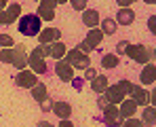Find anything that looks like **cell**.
<instances>
[{
    "label": "cell",
    "instance_id": "1",
    "mask_svg": "<svg viewBox=\"0 0 156 127\" xmlns=\"http://www.w3.org/2000/svg\"><path fill=\"white\" fill-rule=\"evenodd\" d=\"M125 53L133 62H139V64H150V59L154 57V51L150 47H146V45H129Z\"/></svg>",
    "mask_w": 156,
    "mask_h": 127
},
{
    "label": "cell",
    "instance_id": "2",
    "mask_svg": "<svg viewBox=\"0 0 156 127\" xmlns=\"http://www.w3.org/2000/svg\"><path fill=\"white\" fill-rule=\"evenodd\" d=\"M19 32L23 36H38V32H40V17L36 13L23 15L21 21H19Z\"/></svg>",
    "mask_w": 156,
    "mask_h": 127
},
{
    "label": "cell",
    "instance_id": "3",
    "mask_svg": "<svg viewBox=\"0 0 156 127\" xmlns=\"http://www.w3.org/2000/svg\"><path fill=\"white\" fill-rule=\"evenodd\" d=\"M66 62L72 64L78 70H84V68H89V53H84L80 49H72L70 53H66Z\"/></svg>",
    "mask_w": 156,
    "mask_h": 127
},
{
    "label": "cell",
    "instance_id": "4",
    "mask_svg": "<svg viewBox=\"0 0 156 127\" xmlns=\"http://www.w3.org/2000/svg\"><path fill=\"white\" fill-rule=\"evenodd\" d=\"M101 38H104V32H101V30H91V32H89V36L80 43V47H78V49L84 51V53H91V51L101 43Z\"/></svg>",
    "mask_w": 156,
    "mask_h": 127
},
{
    "label": "cell",
    "instance_id": "5",
    "mask_svg": "<svg viewBox=\"0 0 156 127\" xmlns=\"http://www.w3.org/2000/svg\"><path fill=\"white\" fill-rule=\"evenodd\" d=\"M15 83H17V87H21V89H32V87L38 83V78H36V72H34V70H19Z\"/></svg>",
    "mask_w": 156,
    "mask_h": 127
},
{
    "label": "cell",
    "instance_id": "6",
    "mask_svg": "<svg viewBox=\"0 0 156 127\" xmlns=\"http://www.w3.org/2000/svg\"><path fill=\"white\" fill-rule=\"evenodd\" d=\"M27 64H30V68L34 70V72H38V74H44V72H49V68H47V64H44V57L38 53V49H34L30 53V57H27Z\"/></svg>",
    "mask_w": 156,
    "mask_h": 127
},
{
    "label": "cell",
    "instance_id": "7",
    "mask_svg": "<svg viewBox=\"0 0 156 127\" xmlns=\"http://www.w3.org/2000/svg\"><path fill=\"white\" fill-rule=\"evenodd\" d=\"M74 66L72 64H68L66 59H59L57 64H55V72L57 76L63 80V83H70V80H74V70H72Z\"/></svg>",
    "mask_w": 156,
    "mask_h": 127
},
{
    "label": "cell",
    "instance_id": "8",
    "mask_svg": "<svg viewBox=\"0 0 156 127\" xmlns=\"http://www.w3.org/2000/svg\"><path fill=\"white\" fill-rule=\"evenodd\" d=\"M55 4H57V0H40V4H38V17L47 19V21L55 19Z\"/></svg>",
    "mask_w": 156,
    "mask_h": 127
},
{
    "label": "cell",
    "instance_id": "9",
    "mask_svg": "<svg viewBox=\"0 0 156 127\" xmlns=\"http://www.w3.org/2000/svg\"><path fill=\"white\" fill-rule=\"evenodd\" d=\"M27 64V55H26V47L23 45H17L15 47V53H13V66L17 70H23Z\"/></svg>",
    "mask_w": 156,
    "mask_h": 127
},
{
    "label": "cell",
    "instance_id": "10",
    "mask_svg": "<svg viewBox=\"0 0 156 127\" xmlns=\"http://www.w3.org/2000/svg\"><path fill=\"white\" fill-rule=\"evenodd\" d=\"M104 119L108 125H116L118 119H120V110L116 108V104H108L104 108Z\"/></svg>",
    "mask_w": 156,
    "mask_h": 127
},
{
    "label": "cell",
    "instance_id": "11",
    "mask_svg": "<svg viewBox=\"0 0 156 127\" xmlns=\"http://www.w3.org/2000/svg\"><path fill=\"white\" fill-rule=\"evenodd\" d=\"M99 21H101V19H99V13H97L95 9H84V11H82V24L87 25V28H95Z\"/></svg>",
    "mask_w": 156,
    "mask_h": 127
},
{
    "label": "cell",
    "instance_id": "12",
    "mask_svg": "<svg viewBox=\"0 0 156 127\" xmlns=\"http://www.w3.org/2000/svg\"><path fill=\"white\" fill-rule=\"evenodd\" d=\"M61 36V32L57 28H47V30H40V43L42 45H49V43H57V38Z\"/></svg>",
    "mask_w": 156,
    "mask_h": 127
},
{
    "label": "cell",
    "instance_id": "13",
    "mask_svg": "<svg viewBox=\"0 0 156 127\" xmlns=\"http://www.w3.org/2000/svg\"><path fill=\"white\" fill-rule=\"evenodd\" d=\"M120 119H131L133 114H135V110H137V102L135 100H125L120 102Z\"/></svg>",
    "mask_w": 156,
    "mask_h": 127
},
{
    "label": "cell",
    "instance_id": "14",
    "mask_svg": "<svg viewBox=\"0 0 156 127\" xmlns=\"http://www.w3.org/2000/svg\"><path fill=\"white\" fill-rule=\"evenodd\" d=\"M53 112H55L59 119H70L72 106H70L68 102H55V104H53Z\"/></svg>",
    "mask_w": 156,
    "mask_h": 127
},
{
    "label": "cell",
    "instance_id": "15",
    "mask_svg": "<svg viewBox=\"0 0 156 127\" xmlns=\"http://www.w3.org/2000/svg\"><path fill=\"white\" fill-rule=\"evenodd\" d=\"M116 21L120 25H131L133 21H135V13L131 11L129 6H125V9H120L118 11V15H116Z\"/></svg>",
    "mask_w": 156,
    "mask_h": 127
},
{
    "label": "cell",
    "instance_id": "16",
    "mask_svg": "<svg viewBox=\"0 0 156 127\" xmlns=\"http://www.w3.org/2000/svg\"><path fill=\"white\" fill-rule=\"evenodd\" d=\"M122 95H125V93H122V89H120L118 85L105 89V98H108L110 104H120V102H122Z\"/></svg>",
    "mask_w": 156,
    "mask_h": 127
},
{
    "label": "cell",
    "instance_id": "17",
    "mask_svg": "<svg viewBox=\"0 0 156 127\" xmlns=\"http://www.w3.org/2000/svg\"><path fill=\"white\" fill-rule=\"evenodd\" d=\"M141 83H144V85L156 83V66L154 64H146V68L141 70Z\"/></svg>",
    "mask_w": 156,
    "mask_h": 127
},
{
    "label": "cell",
    "instance_id": "18",
    "mask_svg": "<svg viewBox=\"0 0 156 127\" xmlns=\"http://www.w3.org/2000/svg\"><path fill=\"white\" fill-rule=\"evenodd\" d=\"M131 95H133V100L137 102V104H148L150 102V93L146 89H141V87H133Z\"/></svg>",
    "mask_w": 156,
    "mask_h": 127
},
{
    "label": "cell",
    "instance_id": "19",
    "mask_svg": "<svg viewBox=\"0 0 156 127\" xmlns=\"http://www.w3.org/2000/svg\"><path fill=\"white\" fill-rule=\"evenodd\" d=\"M32 95H34L36 102H47V85L36 83V85L32 87Z\"/></svg>",
    "mask_w": 156,
    "mask_h": 127
},
{
    "label": "cell",
    "instance_id": "20",
    "mask_svg": "<svg viewBox=\"0 0 156 127\" xmlns=\"http://www.w3.org/2000/svg\"><path fill=\"white\" fill-rule=\"evenodd\" d=\"M91 89H93V91H97V93H104L105 89H108V78L97 74L93 80H91Z\"/></svg>",
    "mask_w": 156,
    "mask_h": 127
},
{
    "label": "cell",
    "instance_id": "21",
    "mask_svg": "<svg viewBox=\"0 0 156 127\" xmlns=\"http://www.w3.org/2000/svg\"><path fill=\"white\" fill-rule=\"evenodd\" d=\"M120 64V59H118V55H112V53H108L101 57V66H104L105 70H110V68H116Z\"/></svg>",
    "mask_w": 156,
    "mask_h": 127
},
{
    "label": "cell",
    "instance_id": "22",
    "mask_svg": "<svg viewBox=\"0 0 156 127\" xmlns=\"http://www.w3.org/2000/svg\"><path fill=\"white\" fill-rule=\"evenodd\" d=\"M141 121H144V125H156V108L148 106V108L144 110V117H141Z\"/></svg>",
    "mask_w": 156,
    "mask_h": 127
},
{
    "label": "cell",
    "instance_id": "23",
    "mask_svg": "<svg viewBox=\"0 0 156 127\" xmlns=\"http://www.w3.org/2000/svg\"><path fill=\"white\" fill-rule=\"evenodd\" d=\"M19 15H21V4H11V6L6 9V19H9V24H13Z\"/></svg>",
    "mask_w": 156,
    "mask_h": 127
},
{
    "label": "cell",
    "instance_id": "24",
    "mask_svg": "<svg viewBox=\"0 0 156 127\" xmlns=\"http://www.w3.org/2000/svg\"><path fill=\"white\" fill-rule=\"evenodd\" d=\"M66 55V45L63 43H53V51H51V57H55V59H61Z\"/></svg>",
    "mask_w": 156,
    "mask_h": 127
},
{
    "label": "cell",
    "instance_id": "25",
    "mask_svg": "<svg viewBox=\"0 0 156 127\" xmlns=\"http://www.w3.org/2000/svg\"><path fill=\"white\" fill-rule=\"evenodd\" d=\"M101 32L108 34V36H112V34L116 32V21H114V19H104V21H101Z\"/></svg>",
    "mask_w": 156,
    "mask_h": 127
},
{
    "label": "cell",
    "instance_id": "26",
    "mask_svg": "<svg viewBox=\"0 0 156 127\" xmlns=\"http://www.w3.org/2000/svg\"><path fill=\"white\" fill-rule=\"evenodd\" d=\"M13 53H15V49H11V47H2V51H0V62H4V64H13Z\"/></svg>",
    "mask_w": 156,
    "mask_h": 127
},
{
    "label": "cell",
    "instance_id": "27",
    "mask_svg": "<svg viewBox=\"0 0 156 127\" xmlns=\"http://www.w3.org/2000/svg\"><path fill=\"white\" fill-rule=\"evenodd\" d=\"M118 87H120V89H122V93H131V91H133V87H135V85H133V83H131V80H120V83H118Z\"/></svg>",
    "mask_w": 156,
    "mask_h": 127
},
{
    "label": "cell",
    "instance_id": "28",
    "mask_svg": "<svg viewBox=\"0 0 156 127\" xmlns=\"http://www.w3.org/2000/svg\"><path fill=\"white\" fill-rule=\"evenodd\" d=\"M0 47H13V38L9 34H2L0 36Z\"/></svg>",
    "mask_w": 156,
    "mask_h": 127
},
{
    "label": "cell",
    "instance_id": "29",
    "mask_svg": "<svg viewBox=\"0 0 156 127\" xmlns=\"http://www.w3.org/2000/svg\"><path fill=\"white\" fill-rule=\"evenodd\" d=\"M72 9L84 11V9H87V0H72Z\"/></svg>",
    "mask_w": 156,
    "mask_h": 127
},
{
    "label": "cell",
    "instance_id": "30",
    "mask_svg": "<svg viewBox=\"0 0 156 127\" xmlns=\"http://www.w3.org/2000/svg\"><path fill=\"white\" fill-rule=\"evenodd\" d=\"M95 76H97L95 68H91V66H89V68H84V78H87V80H93Z\"/></svg>",
    "mask_w": 156,
    "mask_h": 127
},
{
    "label": "cell",
    "instance_id": "31",
    "mask_svg": "<svg viewBox=\"0 0 156 127\" xmlns=\"http://www.w3.org/2000/svg\"><path fill=\"white\" fill-rule=\"evenodd\" d=\"M125 127H146V125L137 119H129V121H125Z\"/></svg>",
    "mask_w": 156,
    "mask_h": 127
},
{
    "label": "cell",
    "instance_id": "32",
    "mask_svg": "<svg viewBox=\"0 0 156 127\" xmlns=\"http://www.w3.org/2000/svg\"><path fill=\"white\" fill-rule=\"evenodd\" d=\"M148 30H150L152 34H156V15H152V17L148 19Z\"/></svg>",
    "mask_w": 156,
    "mask_h": 127
},
{
    "label": "cell",
    "instance_id": "33",
    "mask_svg": "<svg viewBox=\"0 0 156 127\" xmlns=\"http://www.w3.org/2000/svg\"><path fill=\"white\" fill-rule=\"evenodd\" d=\"M127 47H129V43H127V40H122V43H118V45H116V51H118V53H122V51H127Z\"/></svg>",
    "mask_w": 156,
    "mask_h": 127
},
{
    "label": "cell",
    "instance_id": "34",
    "mask_svg": "<svg viewBox=\"0 0 156 127\" xmlns=\"http://www.w3.org/2000/svg\"><path fill=\"white\" fill-rule=\"evenodd\" d=\"M133 2H137V0H118V4H120V9H125V6H131Z\"/></svg>",
    "mask_w": 156,
    "mask_h": 127
},
{
    "label": "cell",
    "instance_id": "35",
    "mask_svg": "<svg viewBox=\"0 0 156 127\" xmlns=\"http://www.w3.org/2000/svg\"><path fill=\"white\" fill-rule=\"evenodd\" d=\"M0 24L9 25V19H6V11H0Z\"/></svg>",
    "mask_w": 156,
    "mask_h": 127
},
{
    "label": "cell",
    "instance_id": "36",
    "mask_svg": "<svg viewBox=\"0 0 156 127\" xmlns=\"http://www.w3.org/2000/svg\"><path fill=\"white\" fill-rule=\"evenodd\" d=\"M97 104H99L101 108H105V106H108L110 102H108V98H99V100H97Z\"/></svg>",
    "mask_w": 156,
    "mask_h": 127
},
{
    "label": "cell",
    "instance_id": "37",
    "mask_svg": "<svg viewBox=\"0 0 156 127\" xmlns=\"http://www.w3.org/2000/svg\"><path fill=\"white\" fill-rule=\"evenodd\" d=\"M59 127H74V125H72V123H70L68 119H61V123H59Z\"/></svg>",
    "mask_w": 156,
    "mask_h": 127
},
{
    "label": "cell",
    "instance_id": "38",
    "mask_svg": "<svg viewBox=\"0 0 156 127\" xmlns=\"http://www.w3.org/2000/svg\"><path fill=\"white\" fill-rule=\"evenodd\" d=\"M38 127H55V125H51V123H47V121H40V123H38Z\"/></svg>",
    "mask_w": 156,
    "mask_h": 127
},
{
    "label": "cell",
    "instance_id": "39",
    "mask_svg": "<svg viewBox=\"0 0 156 127\" xmlns=\"http://www.w3.org/2000/svg\"><path fill=\"white\" fill-rule=\"evenodd\" d=\"M150 102H152V104H156V89L150 93Z\"/></svg>",
    "mask_w": 156,
    "mask_h": 127
},
{
    "label": "cell",
    "instance_id": "40",
    "mask_svg": "<svg viewBox=\"0 0 156 127\" xmlns=\"http://www.w3.org/2000/svg\"><path fill=\"white\" fill-rule=\"evenodd\" d=\"M6 2H9V0H0V11H4V6H6Z\"/></svg>",
    "mask_w": 156,
    "mask_h": 127
},
{
    "label": "cell",
    "instance_id": "41",
    "mask_svg": "<svg viewBox=\"0 0 156 127\" xmlns=\"http://www.w3.org/2000/svg\"><path fill=\"white\" fill-rule=\"evenodd\" d=\"M146 4H156V0H144Z\"/></svg>",
    "mask_w": 156,
    "mask_h": 127
},
{
    "label": "cell",
    "instance_id": "42",
    "mask_svg": "<svg viewBox=\"0 0 156 127\" xmlns=\"http://www.w3.org/2000/svg\"><path fill=\"white\" fill-rule=\"evenodd\" d=\"M63 2H70V0H57V4H63Z\"/></svg>",
    "mask_w": 156,
    "mask_h": 127
},
{
    "label": "cell",
    "instance_id": "43",
    "mask_svg": "<svg viewBox=\"0 0 156 127\" xmlns=\"http://www.w3.org/2000/svg\"><path fill=\"white\" fill-rule=\"evenodd\" d=\"M154 55H156V49H154Z\"/></svg>",
    "mask_w": 156,
    "mask_h": 127
},
{
    "label": "cell",
    "instance_id": "44",
    "mask_svg": "<svg viewBox=\"0 0 156 127\" xmlns=\"http://www.w3.org/2000/svg\"><path fill=\"white\" fill-rule=\"evenodd\" d=\"M34 2H38V0H34Z\"/></svg>",
    "mask_w": 156,
    "mask_h": 127
},
{
    "label": "cell",
    "instance_id": "45",
    "mask_svg": "<svg viewBox=\"0 0 156 127\" xmlns=\"http://www.w3.org/2000/svg\"><path fill=\"white\" fill-rule=\"evenodd\" d=\"M122 127H125V125H122Z\"/></svg>",
    "mask_w": 156,
    "mask_h": 127
}]
</instances>
